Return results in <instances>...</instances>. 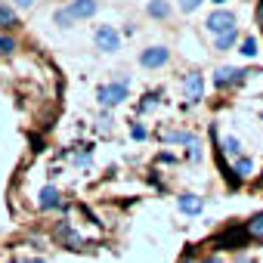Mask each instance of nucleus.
<instances>
[{
	"mask_svg": "<svg viewBox=\"0 0 263 263\" xmlns=\"http://www.w3.org/2000/svg\"><path fill=\"white\" fill-rule=\"evenodd\" d=\"M223 149L229 152V155H239V152H242V146H239V140H235V137H226L223 140Z\"/></svg>",
	"mask_w": 263,
	"mask_h": 263,
	"instance_id": "f3484780",
	"label": "nucleus"
},
{
	"mask_svg": "<svg viewBox=\"0 0 263 263\" xmlns=\"http://www.w3.org/2000/svg\"><path fill=\"white\" fill-rule=\"evenodd\" d=\"M245 229H248V235H257V239H263V214L251 217V223L245 226Z\"/></svg>",
	"mask_w": 263,
	"mask_h": 263,
	"instance_id": "ddd939ff",
	"label": "nucleus"
},
{
	"mask_svg": "<svg viewBox=\"0 0 263 263\" xmlns=\"http://www.w3.org/2000/svg\"><path fill=\"white\" fill-rule=\"evenodd\" d=\"M53 19H56V25H59V28H71V25H74V16H71V10H56V16H53Z\"/></svg>",
	"mask_w": 263,
	"mask_h": 263,
	"instance_id": "f8f14e48",
	"label": "nucleus"
},
{
	"mask_svg": "<svg viewBox=\"0 0 263 263\" xmlns=\"http://www.w3.org/2000/svg\"><path fill=\"white\" fill-rule=\"evenodd\" d=\"M96 47L103 50V53H115V50L121 47V37H118V31H115V28L103 25V28H96Z\"/></svg>",
	"mask_w": 263,
	"mask_h": 263,
	"instance_id": "7ed1b4c3",
	"label": "nucleus"
},
{
	"mask_svg": "<svg viewBox=\"0 0 263 263\" xmlns=\"http://www.w3.org/2000/svg\"><path fill=\"white\" fill-rule=\"evenodd\" d=\"M242 78H245V71H239V69H220L214 81L223 87V84H232V81H242Z\"/></svg>",
	"mask_w": 263,
	"mask_h": 263,
	"instance_id": "0eeeda50",
	"label": "nucleus"
},
{
	"mask_svg": "<svg viewBox=\"0 0 263 263\" xmlns=\"http://www.w3.org/2000/svg\"><path fill=\"white\" fill-rule=\"evenodd\" d=\"M167 13H171V6H167L164 0H152L149 3V16H155V19H164Z\"/></svg>",
	"mask_w": 263,
	"mask_h": 263,
	"instance_id": "9d476101",
	"label": "nucleus"
},
{
	"mask_svg": "<svg viewBox=\"0 0 263 263\" xmlns=\"http://www.w3.org/2000/svg\"><path fill=\"white\" fill-rule=\"evenodd\" d=\"M201 90H205V81H201V74H189V78H186V93H189L192 99H198Z\"/></svg>",
	"mask_w": 263,
	"mask_h": 263,
	"instance_id": "6e6552de",
	"label": "nucleus"
},
{
	"mask_svg": "<svg viewBox=\"0 0 263 263\" xmlns=\"http://www.w3.org/2000/svg\"><path fill=\"white\" fill-rule=\"evenodd\" d=\"M214 3H226V0H214Z\"/></svg>",
	"mask_w": 263,
	"mask_h": 263,
	"instance_id": "5701e85b",
	"label": "nucleus"
},
{
	"mask_svg": "<svg viewBox=\"0 0 263 263\" xmlns=\"http://www.w3.org/2000/svg\"><path fill=\"white\" fill-rule=\"evenodd\" d=\"M167 59H171V53H167L164 47H149L146 53L140 56V62L146 65V69H161V65H164Z\"/></svg>",
	"mask_w": 263,
	"mask_h": 263,
	"instance_id": "20e7f679",
	"label": "nucleus"
},
{
	"mask_svg": "<svg viewBox=\"0 0 263 263\" xmlns=\"http://www.w3.org/2000/svg\"><path fill=\"white\" fill-rule=\"evenodd\" d=\"M201 6V0H180V10L183 13H192V10H198Z\"/></svg>",
	"mask_w": 263,
	"mask_h": 263,
	"instance_id": "6ab92c4d",
	"label": "nucleus"
},
{
	"mask_svg": "<svg viewBox=\"0 0 263 263\" xmlns=\"http://www.w3.org/2000/svg\"><path fill=\"white\" fill-rule=\"evenodd\" d=\"M13 50H16V40L6 37V35H0V53H13Z\"/></svg>",
	"mask_w": 263,
	"mask_h": 263,
	"instance_id": "a211bd4d",
	"label": "nucleus"
},
{
	"mask_svg": "<svg viewBox=\"0 0 263 263\" xmlns=\"http://www.w3.org/2000/svg\"><path fill=\"white\" fill-rule=\"evenodd\" d=\"M232 44H235V28H229L226 35H220V37H217V50H229Z\"/></svg>",
	"mask_w": 263,
	"mask_h": 263,
	"instance_id": "2eb2a0df",
	"label": "nucleus"
},
{
	"mask_svg": "<svg viewBox=\"0 0 263 263\" xmlns=\"http://www.w3.org/2000/svg\"><path fill=\"white\" fill-rule=\"evenodd\" d=\"M127 87H130V81H118V84H103V87L96 90V96H99V103L103 105H118L121 99H127Z\"/></svg>",
	"mask_w": 263,
	"mask_h": 263,
	"instance_id": "f257e3e1",
	"label": "nucleus"
},
{
	"mask_svg": "<svg viewBox=\"0 0 263 263\" xmlns=\"http://www.w3.org/2000/svg\"><path fill=\"white\" fill-rule=\"evenodd\" d=\"M0 25H3V28H13V25H19L16 13L10 10V6H3V3H0Z\"/></svg>",
	"mask_w": 263,
	"mask_h": 263,
	"instance_id": "9b49d317",
	"label": "nucleus"
},
{
	"mask_svg": "<svg viewBox=\"0 0 263 263\" xmlns=\"http://www.w3.org/2000/svg\"><path fill=\"white\" fill-rule=\"evenodd\" d=\"M56 205H59V192L53 189V186H47V189L40 192V208L47 210V208H56Z\"/></svg>",
	"mask_w": 263,
	"mask_h": 263,
	"instance_id": "1a4fd4ad",
	"label": "nucleus"
},
{
	"mask_svg": "<svg viewBox=\"0 0 263 263\" xmlns=\"http://www.w3.org/2000/svg\"><path fill=\"white\" fill-rule=\"evenodd\" d=\"M201 208H205V201H201L198 195H180V210L183 214L195 217V214H201Z\"/></svg>",
	"mask_w": 263,
	"mask_h": 263,
	"instance_id": "423d86ee",
	"label": "nucleus"
},
{
	"mask_svg": "<svg viewBox=\"0 0 263 263\" xmlns=\"http://www.w3.org/2000/svg\"><path fill=\"white\" fill-rule=\"evenodd\" d=\"M235 171H239V176H251L254 174V161L251 158H239L235 161Z\"/></svg>",
	"mask_w": 263,
	"mask_h": 263,
	"instance_id": "4468645a",
	"label": "nucleus"
},
{
	"mask_svg": "<svg viewBox=\"0 0 263 263\" xmlns=\"http://www.w3.org/2000/svg\"><path fill=\"white\" fill-rule=\"evenodd\" d=\"M242 263H248V260H242Z\"/></svg>",
	"mask_w": 263,
	"mask_h": 263,
	"instance_id": "b1692460",
	"label": "nucleus"
},
{
	"mask_svg": "<svg viewBox=\"0 0 263 263\" xmlns=\"http://www.w3.org/2000/svg\"><path fill=\"white\" fill-rule=\"evenodd\" d=\"M16 3H19L22 10H31V6H35V0H16Z\"/></svg>",
	"mask_w": 263,
	"mask_h": 263,
	"instance_id": "aec40b11",
	"label": "nucleus"
},
{
	"mask_svg": "<svg viewBox=\"0 0 263 263\" xmlns=\"http://www.w3.org/2000/svg\"><path fill=\"white\" fill-rule=\"evenodd\" d=\"M69 10H71L74 19H90V16L96 13V0H74Z\"/></svg>",
	"mask_w": 263,
	"mask_h": 263,
	"instance_id": "39448f33",
	"label": "nucleus"
},
{
	"mask_svg": "<svg viewBox=\"0 0 263 263\" xmlns=\"http://www.w3.org/2000/svg\"><path fill=\"white\" fill-rule=\"evenodd\" d=\"M16 263H44V260H16Z\"/></svg>",
	"mask_w": 263,
	"mask_h": 263,
	"instance_id": "412c9836",
	"label": "nucleus"
},
{
	"mask_svg": "<svg viewBox=\"0 0 263 263\" xmlns=\"http://www.w3.org/2000/svg\"><path fill=\"white\" fill-rule=\"evenodd\" d=\"M229 28H235V16L226 13V10H217V13L208 19V31H210V35H217V37L226 35Z\"/></svg>",
	"mask_w": 263,
	"mask_h": 263,
	"instance_id": "f03ea898",
	"label": "nucleus"
},
{
	"mask_svg": "<svg viewBox=\"0 0 263 263\" xmlns=\"http://www.w3.org/2000/svg\"><path fill=\"white\" fill-rule=\"evenodd\" d=\"M239 53H245V56H257V40H254V37H245Z\"/></svg>",
	"mask_w": 263,
	"mask_h": 263,
	"instance_id": "dca6fc26",
	"label": "nucleus"
},
{
	"mask_svg": "<svg viewBox=\"0 0 263 263\" xmlns=\"http://www.w3.org/2000/svg\"><path fill=\"white\" fill-rule=\"evenodd\" d=\"M201 263H220V260L217 257H208V260H201Z\"/></svg>",
	"mask_w": 263,
	"mask_h": 263,
	"instance_id": "4be33fe9",
	"label": "nucleus"
}]
</instances>
